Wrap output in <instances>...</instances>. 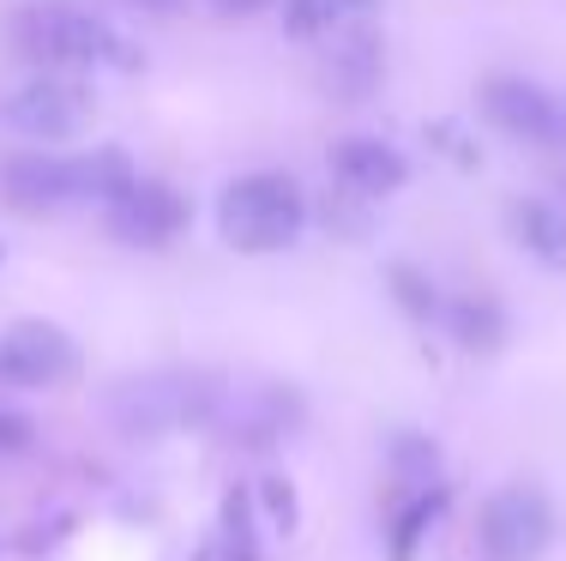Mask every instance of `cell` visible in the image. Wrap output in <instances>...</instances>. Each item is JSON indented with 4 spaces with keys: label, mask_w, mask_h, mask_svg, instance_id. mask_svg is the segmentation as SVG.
Wrapping results in <instances>:
<instances>
[{
    "label": "cell",
    "mask_w": 566,
    "mask_h": 561,
    "mask_svg": "<svg viewBox=\"0 0 566 561\" xmlns=\"http://www.w3.org/2000/svg\"><path fill=\"white\" fill-rule=\"evenodd\" d=\"M211 411H218V393L199 374H133L109 393V417L120 435H169L206 423Z\"/></svg>",
    "instance_id": "obj_4"
},
{
    "label": "cell",
    "mask_w": 566,
    "mask_h": 561,
    "mask_svg": "<svg viewBox=\"0 0 566 561\" xmlns=\"http://www.w3.org/2000/svg\"><path fill=\"white\" fill-rule=\"evenodd\" d=\"M386 284H392V297L403 302V314H410V320H440V290L428 284L416 266H392V272H386Z\"/></svg>",
    "instance_id": "obj_17"
},
{
    "label": "cell",
    "mask_w": 566,
    "mask_h": 561,
    "mask_svg": "<svg viewBox=\"0 0 566 561\" xmlns=\"http://www.w3.org/2000/svg\"><path fill=\"white\" fill-rule=\"evenodd\" d=\"M133 181H139V169H133V157L120 152V145H97V152H78V199H91V206L109 211Z\"/></svg>",
    "instance_id": "obj_12"
},
{
    "label": "cell",
    "mask_w": 566,
    "mask_h": 561,
    "mask_svg": "<svg viewBox=\"0 0 566 561\" xmlns=\"http://www.w3.org/2000/svg\"><path fill=\"white\" fill-rule=\"evenodd\" d=\"M223 543H229V561H253V519H248V496L241 489L223 496Z\"/></svg>",
    "instance_id": "obj_19"
},
{
    "label": "cell",
    "mask_w": 566,
    "mask_h": 561,
    "mask_svg": "<svg viewBox=\"0 0 566 561\" xmlns=\"http://www.w3.org/2000/svg\"><path fill=\"white\" fill-rule=\"evenodd\" d=\"M440 314H447L452 339L464 344V351H476V356H489V351H501V344H506V314L494 309L489 297H458Z\"/></svg>",
    "instance_id": "obj_15"
},
{
    "label": "cell",
    "mask_w": 566,
    "mask_h": 561,
    "mask_svg": "<svg viewBox=\"0 0 566 561\" xmlns=\"http://www.w3.org/2000/svg\"><path fill=\"white\" fill-rule=\"evenodd\" d=\"M206 7L218 12V19H253V12H265L272 0H206Z\"/></svg>",
    "instance_id": "obj_22"
},
{
    "label": "cell",
    "mask_w": 566,
    "mask_h": 561,
    "mask_svg": "<svg viewBox=\"0 0 566 561\" xmlns=\"http://www.w3.org/2000/svg\"><path fill=\"white\" fill-rule=\"evenodd\" d=\"M265 507H272V519H283V526H295V489L290 484H265Z\"/></svg>",
    "instance_id": "obj_21"
},
{
    "label": "cell",
    "mask_w": 566,
    "mask_h": 561,
    "mask_svg": "<svg viewBox=\"0 0 566 561\" xmlns=\"http://www.w3.org/2000/svg\"><path fill=\"white\" fill-rule=\"evenodd\" d=\"M476 543H482V561H536L555 543V507H548V496L531 484L494 489V496L482 501Z\"/></svg>",
    "instance_id": "obj_5"
},
{
    "label": "cell",
    "mask_w": 566,
    "mask_h": 561,
    "mask_svg": "<svg viewBox=\"0 0 566 561\" xmlns=\"http://www.w3.org/2000/svg\"><path fill=\"white\" fill-rule=\"evenodd\" d=\"M91 122V85L73 73H24L19 85L0 91V127L43 145H61L73 133H85Z\"/></svg>",
    "instance_id": "obj_3"
},
{
    "label": "cell",
    "mask_w": 566,
    "mask_h": 561,
    "mask_svg": "<svg viewBox=\"0 0 566 561\" xmlns=\"http://www.w3.org/2000/svg\"><path fill=\"white\" fill-rule=\"evenodd\" d=\"M0 199L24 218H43L78 199V157L61 152H12L0 164Z\"/></svg>",
    "instance_id": "obj_7"
},
{
    "label": "cell",
    "mask_w": 566,
    "mask_h": 561,
    "mask_svg": "<svg viewBox=\"0 0 566 561\" xmlns=\"http://www.w3.org/2000/svg\"><path fill=\"white\" fill-rule=\"evenodd\" d=\"M78 374V344L55 320H12L0 332V386H24V393H49V386Z\"/></svg>",
    "instance_id": "obj_6"
},
{
    "label": "cell",
    "mask_w": 566,
    "mask_h": 561,
    "mask_svg": "<svg viewBox=\"0 0 566 561\" xmlns=\"http://www.w3.org/2000/svg\"><path fill=\"white\" fill-rule=\"evenodd\" d=\"M109 230L133 248H164L187 230V199L175 194L169 181H133L127 194L109 206Z\"/></svg>",
    "instance_id": "obj_9"
},
{
    "label": "cell",
    "mask_w": 566,
    "mask_h": 561,
    "mask_svg": "<svg viewBox=\"0 0 566 561\" xmlns=\"http://www.w3.org/2000/svg\"><path fill=\"white\" fill-rule=\"evenodd\" d=\"M31 440H36V423L19 417L12 405H0V453H31Z\"/></svg>",
    "instance_id": "obj_20"
},
{
    "label": "cell",
    "mask_w": 566,
    "mask_h": 561,
    "mask_svg": "<svg viewBox=\"0 0 566 561\" xmlns=\"http://www.w3.org/2000/svg\"><path fill=\"white\" fill-rule=\"evenodd\" d=\"M7 37L36 73H73L78 79V66L133 73V66L145 61L109 19H97V12H85V7H66V0H31V7H19L7 24Z\"/></svg>",
    "instance_id": "obj_1"
},
{
    "label": "cell",
    "mask_w": 566,
    "mask_h": 561,
    "mask_svg": "<svg viewBox=\"0 0 566 561\" xmlns=\"http://www.w3.org/2000/svg\"><path fill=\"white\" fill-rule=\"evenodd\" d=\"M133 7H139V12H157V19H164V12H181V0H133Z\"/></svg>",
    "instance_id": "obj_23"
},
{
    "label": "cell",
    "mask_w": 566,
    "mask_h": 561,
    "mask_svg": "<svg viewBox=\"0 0 566 561\" xmlns=\"http://www.w3.org/2000/svg\"><path fill=\"white\" fill-rule=\"evenodd\" d=\"M482 115H489L501 133H512V139H524V145H555L560 139V127H566V110L555 97H548L543 85H531V79H489L482 85Z\"/></svg>",
    "instance_id": "obj_8"
},
{
    "label": "cell",
    "mask_w": 566,
    "mask_h": 561,
    "mask_svg": "<svg viewBox=\"0 0 566 561\" xmlns=\"http://www.w3.org/2000/svg\"><path fill=\"white\" fill-rule=\"evenodd\" d=\"M506 224H512V236L531 248V260L566 272V211L555 206V199H512Z\"/></svg>",
    "instance_id": "obj_11"
},
{
    "label": "cell",
    "mask_w": 566,
    "mask_h": 561,
    "mask_svg": "<svg viewBox=\"0 0 566 561\" xmlns=\"http://www.w3.org/2000/svg\"><path fill=\"white\" fill-rule=\"evenodd\" d=\"M218 230L229 248L241 253H283L295 236L307 230V194L295 176H277V169H253V176H235L218 194Z\"/></svg>",
    "instance_id": "obj_2"
},
{
    "label": "cell",
    "mask_w": 566,
    "mask_h": 561,
    "mask_svg": "<svg viewBox=\"0 0 566 561\" xmlns=\"http://www.w3.org/2000/svg\"><path fill=\"white\" fill-rule=\"evenodd\" d=\"M380 7V0H283V31L290 37H338L349 31L356 19H368V12Z\"/></svg>",
    "instance_id": "obj_13"
},
{
    "label": "cell",
    "mask_w": 566,
    "mask_h": 561,
    "mask_svg": "<svg viewBox=\"0 0 566 561\" xmlns=\"http://www.w3.org/2000/svg\"><path fill=\"white\" fill-rule=\"evenodd\" d=\"M392 471H398L410 489H434V484H440V453H434V440L403 435L398 453H392Z\"/></svg>",
    "instance_id": "obj_18"
},
{
    "label": "cell",
    "mask_w": 566,
    "mask_h": 561,
    "mask_svg": "<svg viewBox=\"0 0 566 561\" xmlns=\"http://www.w3.org/2000/svg\"><path fill=\"white\" fill-rule=\"evenodd\" d=\"M326 79L338 97H368L374 85H380V43L374 37H349V43L332 49L326 61Z\"/></svg>",
    "instance_id": "obj_16"
},
{
    "label": "cell",
    "mask_w": 566,
    "mask_h": 561,
    "mask_svg": "<svg viewBox=\"0 0 566 561\" xmlns=\"http://www.w3.org/2000/svg\"><path fill=\"white\" fill-rule=\"evenodd\" d=\"M440 513H447V484L410 489V496L392 507V561H416V550H422V538L434 531Z\"/></svg>",
    "instance_id": "obj_14"
},
{
    "label": "cell",
    "mask_w": 566,
    "mask_h": 561,
    "mask_svg": "<svg viewBox=\"0 0 566 561\" xmlns=\"http://www.w3.org/2000/svg\"><path fill=\"white\" fill-rule=\"evenodd\" d=\"M332 176H338L349 194L361 199H380V194H398L410 181V157L398 145L374 139V133H349V139L332 145Z\"/></svg>",
    "instance_id": "obj_10"
}]
</instances>
